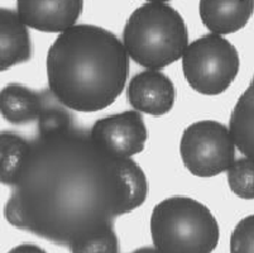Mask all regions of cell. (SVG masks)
Masks as SVG:
<instances>
[{
	"instance_id": "1",
	"label": "cell",
	"mask_w": 254,
	"mask_h": 253,
	"mask_svg": "<svg viewBox=\"0 0 254 253\" xmlns=\"http://www.w3.org/2000/svg\"><path fill=\"white\" fill-rule=\"evenodd\" d=\"M9 187V224L75 253L119 252L114 219L148 195L134 160L112 156L75 127L31 141Z\"/></svg>"
},
{
	"instance_id": "2",
	"label": "cell",
	"mask_w": 254,
	"mask_h": 253,
	"mask_svg": "<svg viewBox=\"0 0 254 253\" xmlns=\"http://www.w3.org/2000/svg\"><path fill=\"white\" fill-rule=\"evenodd\" d=\"M129 59L123 42L110 31L75 25L48 50V87L66 108L82 113L103 110L123 92Z\"/></svg>"
},
{
	"instance_id": "3",
	"label": "cell",
	"mask_w": 254,
	"mask_h": 253,
	"mask_svg": "<svg viewBox=\"0 0 254 253\" xmlns=\"http://www.w3.org/2000/svg\"><path fill=\"white\" fill-rule=\"evenodd\" d=\"M123 45L133 61L158 71L182 59L189 47V32L182 15L173 6L148 1L129 15Z\"/></svg>"
},
{
	"instance_id": "4",
	"label": "cell",
	"mask_w": 254,
	"mask_h": 253,
	"mask_svg": "<svg viewBox=\"0 0 254 253\" xmlns=\"http://www.w3.org/2000/svg\"><path fill=\"white\" fill-rule=\"evenodd\" d=\"M151 234L156 251L163 253H210L220 237L210 209L187 196H172L154 206Z\"/></svg>"
},
{
	"instance_id": "5",
	"label": "cell",
	"mask_w": 254,
	"mask_h": 253,
	"mask_svg": "<svg viewBox=\"0 0 254 253\" xmlns=\"http://www.w3.org/2000/svg\"><path fill=\"white\" fill-rule=\"evenodd\" d=\"M239 53L218 34L196 39L182 56V71L191 89L202 95H220L232 85L239 73Z\"/></svg>"
},
{
	"instance_id": "6",
	"label": "cell",
	"mask_w": 254,
	"mask_h": 253,
	"mask_svg": "<svg viewBox=\"0 0 254 253\" xmlns=\"http://www.w3.org/2000/svg\"><path fill=\"white\" fill-rule=\"evenodd\" d=\"M180 153L185 167L197 177H214L235 161V145L229 128L216 120H200L184 131Z\"/></svg>"
},
{
	"instance_id": "7",
	"label": "cell",
	"mask_w": 254,
	"mask_h": 253,
	"mask_svg": "<svg viewBox=\"0 0 254 253\" xmlns=\"http://www.w3.org/2000/svg\"><path fill=\"white\" fill-rule=\"evenodd\" d=\"M90 136L112 156L130 159L144 150L148 132L139 111L127 110L96 120Z\"/></svg>"
},
{
	"instance_id": "8",
	"label": "cell",
	"mask_w": 254,
	"mask_h": 253,
	"mask_svg": "<svg viewBox=\"0 0 254 253\" xmlns=\"http://www.w3.org/2000/svg\"><path fill=\"white\" fill-rule=\"evenodd\" d=\"M82 0H18L17 13L27 27L46 33H64L75 27Z\"/></svg>"
},
{
	"instance_id": "9",
	"label": "cell",
	"mask_w": 254,
	"mask_h": 253,
	"mask_svg": "<svg viewBox=\"0 0 254 253\" xmlns=\"http://www.w3.org/2000/svg\"><path fill=\"white\" fill-rule=\"evenodd\" d=\"M127 97L137 111L161 117L175 105L176 89L167 75L156 70H145L129 81Z\"/></svg>"
},
{
	"instance_id": "10",
	"label": "cell",
	"mask_w": 254,
	"mask_h": 253,
	"mask_svg": "<svg viewBox=\"0 0 254 253\" xmlns=\"http://www.w3.org/2000/svg\"><path fill=\"white\" fill-rule=\"evenodd\" d=\"M200 18L212 34H230L244 28L254 11L253 0H201Z\"/></svg>"
},
{
	"instance_id": "11",
	"label": "cell",
	"mask_w": 254,
	"mask_h": 253,
	"mask_svg": "<svg viewBox=\"0 0 254 253\" xmlns=\"http://www.w3.org/2000/svg\"><path fill=\"white\" fill-rule=\"evenodd\" d=\"M32 57V42L27 25L17 10L0 9V70L5 71Z\"/></svg>"
},
{
	"instance_id": "12",
	"label": "cell",
	"mask_w": 254,
	"mask_h": 253,
	"mask_svg": "<svg viewBox=\"0 0 254 253\" xmlns=\"http://www.w3.org/2000/svg\"><path fill=\"white\" fill-rule=\"evenodd\" d=\"M42 105V91L37 92L22 84H8L0 94L1 115L10 124L23 125L38 119Z\"/></svg>"
},
{
	"instance_id": "13",
	"label": "cell",
	"mask_w": 254,
	"mask_h": 253,
	"mask_svg": "<svg viewBox=\"0 0 254 253\" xmlns=\"http://www.w3.org/2000/svg\"><path fill=\"white\" fill-rule=\"evenodd\" d=\"M229 133L239 152L254 160V75L233 109Z\"/></svg>"
},
{
	"instance_id": "14",
	"label": "cell",
	"mask_w": 254,
	"mask_h": 253,
	"mask_svg": "<svg viewBox=\"0 0 254 253\" xmlns=\"http://www.w3.org/2000/svg\"><path fill=\"white\" fill-rule=\"evenodd\" d=\"M43 105L38 117V136H52L73 128V118L50 87L42 90Z\"/></svg>"
},
{
	"instance_id": "15",
	"label": "cell",
	"mask_w": 254,
	"mask_h": 253,
	"mask_svg": "<svg viewBox=\"0 0 254 253\" xmlns=\"http://www.w3.org/2000/svg\"><path fill=\"white\" fill-rule=\"evenodd\" d=\"M1 142V184L10 186L19 162L31 147V141L13 132L4 131Z\"/></svg>"
},
{
	"instance_id": "16",
	"label": "cell",
	"mask_w": 254,
	"mask_h": 253,
	"mask_svg": "<svg viewBox=\"0 0 254 253\" xmlns=\"http://www.w3.org/2000/svg\"><path fill=\"white\" fill-rule=\"evenodd\" d=\"M228 184L237 196L246 200L254 199V160L239 159L228 170Z\"/></svg>"
},
{
	"instance_id": "17",
	"label": "cell",
	"mask_w": 254,
	"mask_h": 253,
	"mask_svg": "<svg viewBox=\"0 0 254 253\" xmlns=\"http://www.w3.org/2000/svg\"><path fill=\"white\" fill-rule=\"evenodd\" d=\"M230 252L254 253V215L243 218L230 237Z\"/></svg>"
},
{
	"instance_id": "18",
	"label": "cell",
	"mask_w": 254,
	"mask_h": 253,
	"mask_svg": "<svg viewBox=\"0 0 254 253\" xmlns=\"http://www.w3.org/2000/svg\"><path fill=\"white\" fill-rule=\"evenodd\" d=\"M19 251H22V252H24V251H29V252H32V251H37V252H43V250H41V248L37 247V246H34V245L19 246V247L14 248V250H11L10 252H19Z\"/></svg>"
}]
</instances>
